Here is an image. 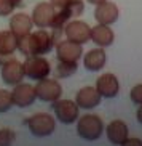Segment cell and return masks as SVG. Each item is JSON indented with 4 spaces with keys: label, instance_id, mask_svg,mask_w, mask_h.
I'll return each mask as SVG.
<instances>
[{
    "label": "cell",
    "instance_id": "6da1fadb",
    "mask_svg": "<svg viewBox=\"0 0 142 146\" xmlns=\"http://www.w3.org/2000/svg\"><path fill=\"white\" fill-rule=\"evenodd\" d=\"M54 37L50 34L46 29H39L27 34L21 39H18V48L22 55L26 56H37V55H45L53 48L54 45Z\"/></svg>",
    "mask_w": 142,
    "mask_h": 146
},
{
    "label": "cell",
    "instance_id": "7a4b0ae2",
    "mask_svg": "<svg viewBox=\"0 0 142 146\" xmlns=\"http://www.w3.org/2000/svg\"><path fill=\"white\" fill-rule=\"evenodd\" d=\"M104 124L101 117H98L96 114H86V116L80 117L77 122V132L83 140L88 141H94L102 135Z\"/></svg>",
    "mask_w": 142,
    "mask_h": 146
},
{
    "label": "cell",
    "instance_id": "3957f363",
    "mask_svg": "<svg viewBox=\"0 0 142 146\" xmlns=\"http://www.w3.org/2000/svg\"><path fill=\"white\" fill-rule=\"evenodd\" d=\"M22 66H24V74L32 80H42V79L48 77L51 72L48 60L40 55L27 56V60L22 63Z\"/></svg>",
    "mask_w": 142,
    "mask_h": 146
},
{
    "label": "cell",
    "instance_id": "277c9868",
    "mask_svg": "<svg viewBox=\"0 0 142 146\" xmlns=\"http://www.w3.org/2000/svg\"><path fill=\"white\" fill-rule=\"evenodd\" d=\"M27 127H29L30 133L35 135V137H48L54 132V127H56V122L50 114H45V112H37L32 117H29L27 120Z\"/></svg>",
    "mask_w": 142,
    "mask_h": 146
},
{
    "label": "cell",
    "instance_id": "5b68a950",
    "mask_svg": "<svg viewBox=\"0 0 142 146\" xmlns=\"http://www.w3.org/2000/svg\"><path fill=\"white\" fill-rule=\"evenodd\" d=\"M35 93H37V98L42 100V101L54 103L56 100L61 98V95H62V87L54 79L45 77L42 80H39V84L35 85Z\"/></svg>",
    "mask_w": 142,
    "mask_h": 146
},
{
    "label": "cell",
    "instance_id": "8992f818",
    "mask_svg": "<svg viewBox=\"0 0 142 146\" xmlns=\"http://www.w3.org/2000/svg\"><path fill=\"white\" fill-rule=\"evenodd\" d=\"M54 15H56V7L51 2H42L32 11V23L39 29L51 27L54 21Z\"/></svg>",
    "mask_w": 142,
    "mask_h": 146
},
{
    "label": "cell",
    "instance_id": "52a82bcc",
    "mask_svg": "<svg viewBox=\"0 0 142 146\" xmlns=\"http://www.w3.org/2000/svg\"><path fill=\"white\" fill-rule=\"evenodd\" d=\"M53 109L56 119L62 124H73L78 119V112H80L78 104L70 100H56L53 103Z\"/></svg>",
    "mask_w": 142,
    "mask_h": 146
},
{
    "label": "cell",
    "instance_id": "ba28073f",
    "mask_svg": "<svg viewBox=\"0 0 142 146\" xmlns=\"http://www.w3.org/2000/svg\"><path fill=\"white\" fill-rule=\"evenodd\" d=\"M64 34L69 40L83 45V43L91 40V27L85 21L73 19V21H69L64 26Z\"/></svg>",
    "mask_w": 142,
    "mask_h": 146
},
{
    "label": "cell",
    "instance_id": "9c48e42d",
    "mask_svg": "<svg viewBox=\"0 0 142 146\" xmlns=\"http://www.w3.org/2000/svg\"><path fill=\"white\" fill-rule=\"evenodd\" d=\"M2 80L7 84V85H18V84H21L22 79H24V66L22 63H19L18 60H8L5 61L3 64H2Z\"/></svg>",
    "mask_w": 142,
    "mask_h": 146
},
{
    "label": "cell",
    "instance_id": "30bf717a",
    "mask_svg": "<svg viewBox=\"0 0 142 146\" xmlns=\"http://www.w3.org/2000/svg\"><path fill=\"white\" fill-rule=\"evenodd\" d=\"M11 98H13V104L18 108H29L30 104H34L37 93H35V87L30 84H18L14 85L13 92H11Z\"/></svg>",
    "mask_w": 142,
    "mask_h": 146
},
{
    "label": "cell",
    "instance_id": "8fae6325",
    "mask_svg": "<svg viewBox=\"0 0 142 146\" xmlns=\"http://www.w3.org/2000/svg\"><path fill=\"white\" fill-rule=\"evenodd\" d=\"M83 55L82 43L72 42V40H61L56 45V56L59 61H75L77 63Z\"/></svg>",
    "mask_w": 142,
    "mask_h": 146
},
{
    "label": "cell",
    "instance_id": "7c38bea8",
    "mask_svg": "<svg viewBox=\"0 0 142 146\" xmlns=\"http://www.w3.org/2000/svg\"><path fill=\"white\" fill-rule=\"evenodd\" d=\"M118 15H120V10L113 2H102V3L96 5L94 10V18L99 24H105V26H110L118 19Z\"/></svg>",
    "mask_w": 142,
    "mask_h": 146
},
{
    "label": "cell",
    "instance_id": "4fadbf2b",
    "mask_svg": "<svg viewBox=\"0 0 142 146\" xmlns=\"http://www.w3.org/2000/svg\"><path fill=\"white\" fill-rule=\"evenodd\" d=\"M96 88L104 98H115L118 92H120V82L113 74L107 72V74H102L96 80Z\"/></svg>",
    "mask_w": 142,
    "mask_h": 146
},
{
    "label": "cell",
    "instance_id": "5bb4252c",
    "mask_svg": "<svg viewBox=\"0 0 142 146\" xmlns=\"http://www.w3.org/2000/svg\"><path fill=\"white\" fill-rule=\"evenodd\" d=\"M32 26H34L32 18L26 13H16V15L11 16V19H10V31L16 35L18 39H21L24 35L30 34V32H32Z\"/></svg>",
    "mask_w": 142,
    "mask_h": 146
},
{
    "label": "cell",
    "instance_id": "9a60e30c",
    "mask_svg": "<svg viewBox=\"0 0 142 146\" xmlns=\"http://www.w3.org/2000/svg\"><path fill=\"white\" fill-rule=\"evenodd\" d=\"M101 93L98 92V88L94 87H85L77 93V98H75V103L78 104V108H83V109H93L98 104L101 103Z\"/></svg>",
    "mask_w": 142,
    "mask_h": 146
},
{
    "label": "cell",
    "instance_id": "2e32d148",
    "mask_svg": "<svg viewBox=\"0 0 142 146\" xmlns=\"http://www.w3.org/2000/svg\"><path fill=\"white\" fill-rule=\"evenodd\" d=\"M115 34L105 24H96L94 27H91V40L98 45V47H110L113 43Z\"/></svg>",
    "mask_w": 142,
    "mask_h": 146
},
{
    "label": "cell",
    "instance_id": "e0dca14e",
    "mask_svg": "<svg viewBox=\"0 0 142 146\" xmlns=\"http://www.w3.org/2000/svg\"><path fill=\"white\" fill-rule=\"evenodd\" d=\"M105 60H107L105 52L102 50V47H99V48L90 50V52L83 56V64H85V68L88 69V71L96 72V71H101V69L104 68Z\"/></svg>",
    "mask_w": 142,
    "mask_h": 146
},
{
    "label": "cell",
    "instance_id": "ac0fdd59",
    "mask_svg": "<svg viewBox=\"0 0 142 146\" xmlns=\"http://www.w3.org/2000/svg\"><path fill=\"white\" fill-rule=\"evenodd\" d=\"M107 138L112 145H118L120 146L121 143L128 138V125L123 122V120H112L110 124L107 125Z\"/></svg>",
    "mask_w": 142,
    "mask_h": 146
},
{
    "label": "cell",
    "instance_id": "d6986e66",
    "mask_svg": "<svg viewBox=\"0 0 142 146\" xmlns=\"http://www.w3.org/2000/svg\"><path fill=\"white\" fill-rule=\"evenodd\" d=\"M18 50V37L11 31H0V60L11 56Z\"/></svg>",
    "mask_w": 142,
    "mask_h": 146
},
{
    "label": "cell",
    "instance_id": "ffe728a7",
    "mask_svg": "<svg viewBox=\"0 0 142 146\" xmlns=\"http://www.w3.org/2000/svg\"><path fill=\"white\" fill-rule=\"evenodd\" d=\"M77 72V63L75 61H59L56 68V77H69Z\"/></svg>",
    "mask_w": 142,
    "mask_h": 146
},
{
    "label": "cell",
    "instance_id": "44dd1931",
    "mask_svg": "<svg viewBox=\"0 0 142 146\" xmlns=\"http://www.w3.org/2000/svg\"><path fill=\"white\" fill-rule=\"evenodd\" d=\"M11 106H13L11 92H8V90H0V112H7Z\"/></svg>",
    "mask_w": 142,
    "mask_h": 146
},
{
    "label": "cell",
    "instance_id": "7402d4cb",
    "mask_svg": "<svg viewBox=\"0 0 142 146\" xmlns=\"http://www.w3.org/2000/svg\"><path fill=\"white\" fill-rule=\"evenodd\" d=\"M16 140L13 130L10 129H0V146H11Z\"/></svg>",
    "mask_w": 142,
    "mask_h": 146
},
{
    "label": "cell",
    "instance_id": "603a6c76",
    "mask_svg": "<svg viewBox=\"0 0 142 146\" xmlns=\"http://www.w3.org/2000/svg\"><path fill=\"white\" fill-rule=\"evenodd\" d=\"M14 7H16V3H14L13 0H0V16L11 15Z\"/></svg>",
    "mask_w": 142,
    "mask_h": 146
},
{
    "label": "cell",
    "instance_id": "cb8c5ba5",
    "mask_svg": "<svg viewBox=\"0 0 142 146\" xmlns=\"http://www.w3.org/2000/svg\"><path fill=\"white\" fill-rule=\"evenodd\" d=\"M129 96H131V101H133L134 104H139V106H141L142 104V84L134 85L133 88H131Z\"/></svg>",
    "mask_w": 142,
    "mask_h": 146
},
{
    "label": "cell",
    "instance_id": "d4e9b609",
    "mask_svg": "<svg viewBox=\"0 0 142 146\" xmlns=\"http://www.w3.org/2000/svg\"><path fill=\"white\" fill-rule=\"evenodd\" d=\"M120 146H142V140H139V138H126Z\"/></svg>",
    "mask_w": 142,
    "mask_h": 146
},
{
    "label": "cell",
    "instance_id": "484cf974",
    "mask_svg": "<svg viewBox=\"0 0 142 146\" xmlns=\"http://www.w3.org/2000/svg\"><path fill=\"white\" fill-rule=\"evenodd\" d=\"M50 2H51V3L56 7V8H61V7H64V5L69 3L70 0H50Z\"/></svg>",
    "mask_w": 142,
    "mask_h": 146
},
{
    "label": "cell",
    "instance_id": "4316f807",
    "mask_svg": "<svg viewBox=\"0 0 142 146\" xmlns=\"http://www.w3.org/2000/svg\"><path fill=\"white\" fill-rule=\"evenodd\" d=\"M136 117H137L139 124H142V104H141V108L137 109V112H136Z\"/></svg>",
    "mask_w": 142,
    "mask_h": 146
},
{
    "label": "cell",
    "instance_id": "83f0119b",
    "mask_svg": "<svg viewBox=\"0 0 142 146\" xmlns=\"http://www.w3.org/2000/svg\"><path fill=\"white\" fill-rule=\"evenodd\" d=\"M90 3H93V5H99V3H102V2H105V0H88Z\"/></svg>",
    "mask_w": 142,
    "mask_h": 146
},
{
    "label": "cell",
    "instance_id": "f1b7e54d",
    "mask_svg": "<svg viewBox=\"0 0 142 146\" xmlns=\"http://www.w3.org/2000/svg\"><path fill=\"white\" fill-rule=\"evenodd\" d=\"M13 2H14V3H16V5H19V3H21V2H22V0H13Z\"/></svg>",
    "mask_w": 142,
    "mask_h": 146
}]
</instances>
